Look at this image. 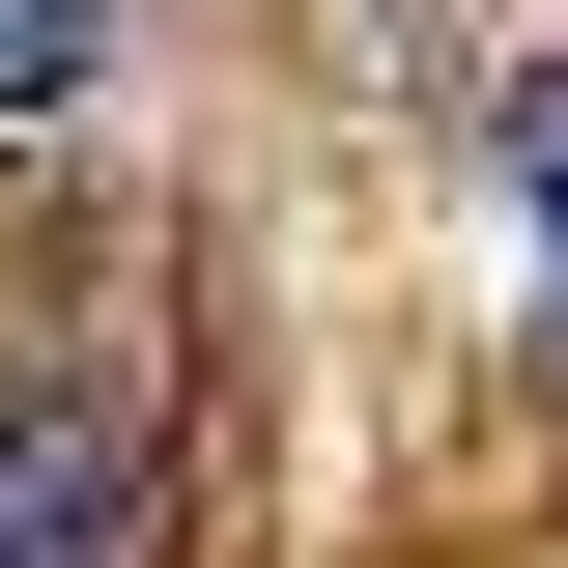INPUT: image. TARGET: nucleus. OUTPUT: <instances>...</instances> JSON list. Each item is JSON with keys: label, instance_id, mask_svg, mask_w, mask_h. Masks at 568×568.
I'll list each match as a JSON object with an SVG mask.
<instances>
[{"label": "nucleus", "instance_id": "nucleus-1", "mask_svg": "<svg viewBox=\"0 0 568 568\" xmlns=\"http://www.w3.org/2000/svg\"><path fill=\"white\" fill-rule=\"evenodd\" d=\"M0 568H142V398L114 369H0Z\"/></svg>", "mask_w": 568, "mask_h": 568}, {"label": "nucleus", "instance_id": "nucleus-2", "mask_svg": "<svg viewBox=\"0 0 568 568\" xmlns=\"http://www.w3.org/2000/svg\"><path fill=\"white\" fill-rule=\"evenodd\" d=\"M114 85V0H0V114H85Z\"/></svg>", "mask_w": 568, "mask_h": 568}, {"label": "nucleus", "instance_id": "nucleus-3", "mask_svg": "<svg viewBox=\"0 0 568 568\" xmlns=\"http://www.w3.org/2000/svg\"><path fill=\"white\" fill-rule=\"evenodd\" d=\"M540 313H568V114H540Z\"/></svg>", "mask_w": 568, "mask_h": 568}]
</instances>
